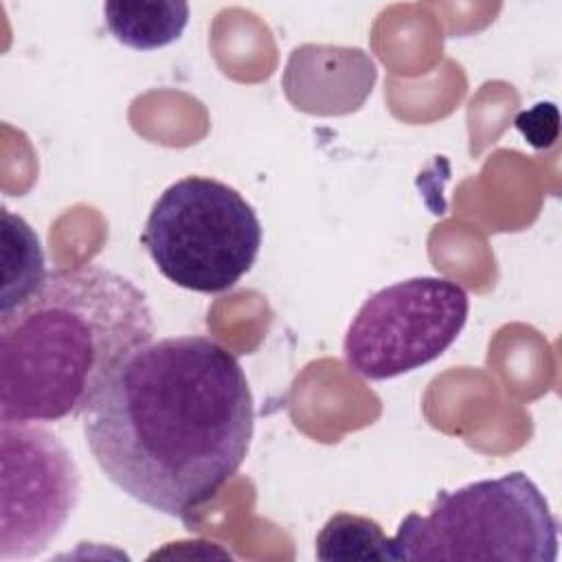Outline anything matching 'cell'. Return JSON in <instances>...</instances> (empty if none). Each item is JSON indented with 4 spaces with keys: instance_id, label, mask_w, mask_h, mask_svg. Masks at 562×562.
Returning a JSON list of instances; mask_svg holds the SVG:
<instances>
[{
    "instance_id": "obj_2",
    "label": "cell",
    "mask_w": 562,
    "mask_h": 562,
    "mask_svg": "<svg viewBox=\"0 0 562 562\" xmlns=\"http://www.w3.org/2000/svg\"><path fill=\"white\" fill-rule=\"evenodd\" d=\"M151 338L154 314L132 279L99 263L50 270L26 301L0 314V419L83 415Z\"/></svg>"
},
{
    "instance_id": "obj_4",
    "label": "cell",
    "mask_w": 562,
    "mask_h": 562,
    "mask_svg": "<svg viewBox=\"0 0 562 562\" xmlns=\"http://www.w3.org/2000/svg\"><path fill=\"white\" fill-rule=\"evenodd\" d=\"M140 244L173 285L220 294L257 261L261 222L237 189L215 178L187 176L156 198Z\"/></svg>"
},
{
    "instance_id": "obj_7",
    "label": "cell",
    "mask_w": 562,
    "mask_h": 562,
    "mask_svg": "<svg viewBox=\"0 0 562 562\" xmlns=\"http://www.w3.org/2000/svg\"><path fill=\"white\" fill-rule=\"evenodd\" d=\"M103 22L119 44L134 50H156L182 35L189 22V4L173 0H112L103 4Z\"/></svg>"
},
{
    "instance_id": "obj_10",
    "label": "cell",
    "mask_w": 562,
    "mask_h": 562,
    "mask_svg": "<svg viewBox=\"0 0 562 562\" xmlns=\"http://www.w3.org/2000/svg\"><path fill=\"white\" fill-rule=\"evenodd\" d=\"M514 123L525 140L536 149L549 147L558 136V110L553 103H536L520 112Z\"/></svg>"
},
{
    "instance_id": "obj_8",
    "label": "cell",
    "mask_w": 562,
    "mask_h": 562,
    "mask_svg": "<svg viewBox=\"0 0 562 562\" xmlns=\"http://www.w3.org/2000/svg\"><path fill=\"white\" fill-rule=\"evenodd\" d=\"M44 252L29 222L2 209V296L0 314L26 301L44 281Z\"/></svg>"
},
{
    "instance_id": "obj_9",
    "label": "cell",
    "mask_w": 562,
    "mask_h": 562,
    "mask_svg": "<svg viewBox=\"0 0 562 562\" xmlns=\"http://www.w3.org/2000/svg\"><path fill=\"white\" fill-rule=\"evenodd\" d=\"M318 560H393L391 538L382 527L358 514H334L316 536Z\"/></svg>"
},
{
    "instance_id": "obj_1",
    "label": "cell",
    "mask_w": 562,
    "mask_h": 562,
    "mask_svg": "<svg viewBox=\"0 0 562 562\" xmlns=\"http://www.w3.org/2000/svg\"><path fill=\"white\" fill-rule=\"evenodd\" d=\"M252 430L248 378L209 336L143 345L83 413V437L105 479L173 518H187L237 474Z\"/></svg>"
},
{
    "instance_id": "obj_5",
    "label": "cell",
    "mask_w": 562,
    "mask_h": 562,
    "mask_svg": "<svg viewBox=\"0 0 562 562\" xmlns=\"http://www.w3.org/2000/svg\"><path fill=\"white\" fill-rule=\"evenodd\" d=\"M470 312L463 285L413 277L371 294L347 327V367L364 380H389L437 360L461 334Z\"/></svg>"
},
{
    "instance_id": "obj_6",
    "label": "cell",
    "mask_w": 562,
    "mask_h": 562,
    "mask_svg": "<svg viewBox=\"0 0 562 562\" xmlns=\"http://www.w3.org/2000/svg\"><path fill=\"white\" fill-rule=\"evenodd\" d=\"M0 560L40 555L61 533L79 501V468L50 430L2 422Z\"/></svg>"
},
{
    "instance_id": "obj_3",
    "label": "cell",
    "mask_w": 562,
    "mask_h": 562,
    "mask_svg": "<svg viewBox=\"0 0 562 562\" xmlns=\"http://www.w3.org/2000/svg\"><path fill=\"white\" fill-rule=\"evenodd\" d=\"M393 560L555 562L558 518L520 470L437 492L428 514H408L391 538Z\"/></svg>"
}]
</instances>
